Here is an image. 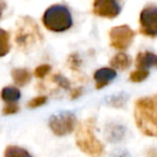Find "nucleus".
Instances as JSON below:
<instances>
[{
  "instance_id": "11",
  "label": "nucleus",
  "mask_w": 157,
  "mask_h": 157,
  "mask_svg": "<svg viewBox=\"0 0 157 157\" xmlns=\"http://www.w3.org/2000/svg\"><path fill=\"white\" fill-rule=\"evenodd\" d=\"M110 65L113 69L121 70V71H124L127 70L131 67L132 65V59L129 55H127L126 53L120 52L116 55H114L113 57L110 60Z\"/></svg>"
},
{
  "instance_id": "6",
  "label": "nucleus",
  "mask_w": 157,
  "mask_h": 157,
  "mask_svg": "<svg viewBox=\"0 0 157 157\" xmlns=\"http://www.w3.org/2000/svg\"><path fill=\"white\" fill-rule=\"evenodd\" d=\"M110 44L112 48L120 51H125L130 46L135 39L136 33L128 25L115 26L110 30Z\"/></svg>"
},
{
  "instance_id": "15",
  "label": "nucleus",
  "mask_w": 157,
  "mask_h": 157,
  "mask_svg": "<svg viewBox=\"0 0 157 157\" xmlns=\"http://www.w3.org/2000/svg\"><path fill=\"white\" fill-rule=\"evenodd\" d=\"M3 157H33V155L25 148L17 145H9L5 151Z\"/></svg>"
},
{
  "instance_id": "21",
  "label": "nucleus",
  "mask_w": 157,
  "mask_h": 157,
  "mask_svg": "<svg viewBox=\"0 0 157 157\" xmlns=\"http://www.w3.org/2000/svg\"><path fill=\"white\" fill-rule=\"evenodd\" d=\"M124 95H122V96H120V95H114V96H112L111 98L109 99V102L111 105H114V107H121V105H123L125 103V100H124Z\"/></svg>"
},
{
  "instance_id": "18",
  "label": "nucleus",
  "mask_w": 157,
  "mask_h": 157,
  "mask_svg": "<svg viewBox=\"0 0 157 157\" xmlns=\"http://www.w3.org/2000/svg\"><path fill=\"white\" fill-rule=\"evenodd\" d=\"M46 101H48V97H46V96L35 97V98H33L28 102V108H30V109H35V108L41 107V105H43Z\"/></svg>"
},
{
  "instance_id": "5",
  "label": "nucleus",
  "mask_w": 157,
  "mask_h": 157,
  "mask_svg": "<svg viewBox=\"0 0 157 157\" xmlns=\"http://www.w3.org/2000/svg\"><path fill=\"white\" fill-rule=\"evenodd\" d=\"M76 125H78L76 116L69 111L60 112L56 115H53L48 121L51 130L57 137L70 135L72 131L75 130Z\"/></svg>"
},
{
  "instance_id": "12",
  "label": "nucleus",
  "mask_w": 157,
  "mask_h": 157,
  "mask_svg": "<svg viewBox=\"0 0 157 157\" xmlns=\"http://www.w3.org/2000/svg\"><path fill=\"white\" fill-rule=\"evenodd\" d=\"M11 75L14 83L20 87L27 85L31 80V73L26 68H15L11 71Z\"/></svg>"
},
{
  "instance_id": "3",
  "label": "nucleus",
  "mask_w": 157,
  "mask_h": 157,
  "mask_svg": "<svg viewBox=\"0 0 157 157\" xmlns=\"http://www.w3.org/2000/svg\"><path fill=\"white\" fill-rule=\"evenodd\" d=\"M44 27L53 33H63L73 25L69 9L63 5H53L45 10L42 16Z\"/></svg>"
},
{
  "instance_id": "17",
  "label": "nucleus",
  "mask_w": 157,
  "mask_h": 157,
  "mask_svg": "<svg viewBox=\"0 0 157 157\" xmlns=\"http://www.w3.org/2000/svg\"><path fill=\"white\" fill-rule=\"evenodd\" d=\"M51 66L48 63H43V65L38 66L35 69V76L38 78H44L51 71Z\"/></svg>"
},
{
  "instance_id": "4",
  "label": "nucleus",
  "mask_w": 157,
  "mask_h": 157,
  "mask_svg": "<svg viewBox=\"0 0 157 157\" xmlns=\"http://www.w3.org/2000/svg\"><path fill=\"white\" fill-rule=\"evenodd\" d=\"M15 43L22 51H27L36 43L42 40L39 26L30 17H22L18 20L15 31Z\"/></svg>"
},
{
  "instance_id": "22",
  "label": "nucleus",
  "mask_w": 157,
  "mask_h": 157,
  "mask_svg": "<svg viewBox=\"0 0 157 157\" xmlns=\"http://www.w3.org/2000/svg\"><path fill=\"white\" fill-rule=\"evenodd\" d=\"M109 157H131L130 153L127 150H123V148H118L115 150L109 155Z\"/></svg>"
},
{
  "instance_id": "16",
  "label": "nucleus",
  "mask_w": 157,
  "mask_h": 157,
  "mask_svg": "<svg viewBox=\"0 0 157 157\" xmlns=\"http://www.w3.org/2000/svg\"><path fill=\"white\" fill-rule=\"evenodd\" d=\"M150 75V71L148 70L144 69H137L133 72H131L129 78H130L131 82H135V83H140V82L144 81L147 78V76Z\"/></svg>"
},
{
  "instance_id": "1",
  "label": "nucleus",
  "mask_w": 157,
  "mask_h": 157,
  "mask_svg": "<svg viewBox=\"0 0 157 157\" xmlns=\"http://www.w3.org/2000/svg\"><path fill=\"white\" fill-rule=\"evenodd\" d=\"M135 121L138 129L144 136L157 138V94L136 101Z\"/></svg>"
},
{
  "instance_id": "19",
  "label": "nucleus",
  "mask_w": 157,
  "mask_h": 157,
  "mask_svg": "<svg viewBox=\"0 0 157 157\" xmlns=\"http://www.w3.org/2000/svg\"><path fill=\"white\" fill-rule=\"evenodd\" d=\"M20 107H18L17 102L16 103H6V105L2 109V113L5 115H11V114H15L18 112Z\"/></svg>"
},
{
  "instance_id": "10",
  "label": "nucleus",
  "mask_w": 157,
  "mask_h": 157,
  "mask_svg": "<svg viewBox=\"0 0 157 157\" xmlns=\"http://www.w3.org/2000/svg\"><path fill=\"white\" fill-rule=\"evenodd\" d=\"M157 63V55L152 52H140L136 57V67L137 69L147 70Z\"/></svg>"
},
{
  "instance_id": "7",
  "label": "nucleus",
  "mask_w": 157,
  "mask_h": 157,
  "mask_svg": "<svg viewBox=\"0 0 157 157\" xmlns=\"http://www.w3.org/2000/svg\"><path fill=\"white\" fill-rule=\"evenodd\" d=\"M140 33L145 37H157V6L150 5L141 11L139 16Z\"/></svg>"
},
{
  "instance_id": "2",
  "label": "nucleus",
  "mask_w": 157,
  "mask_h": 157,
  "mask_svg": "<svg viewBox=\"0 0 157 157\" xmlns=\"http://www.w3.org/2000/svg\"><path fill=\"white\" fill-rule=\"evenodd\" d=\"M96 121L94 117L86 118L76 125L75 142L83 153L90 157H101L105 154V145L95 136Z\"/></svg>"
},
{
  "instance_id": "8",
  "label": "nucleus",
  "mask_w": 157,
  "mask_h": 157,
  "mask_svg": "<svg viewBox=\"0 0 157 157\" xmlns=\"http://www.w3.org/2000/svg\"><path fill=\"white\" fill-rule=\"evenodd\" d=\"M122 11L121 0H94L93 12L105 18H114Z\"/></svg>"
},
{
  "instance_id": "9",
  "label": "nucleus",
  "mask_w": 157,
  "mask_h": 157,
  "mask_svg": "<svg viewBox=\"0 0 157 157\" xmlns=\"http://www.w3.org/2000/svg\"><path fill=\"white\" fill-rule=\"evenodd\" d=\"M116 78V71L113 68H100V69L96 70L94 73V80L96 82V88L97 90H101L111 83L114 78Z\"/></svg>"
},
{
  "instance_id": "24",
  "label": "nucleus",
  "mask_w": 157,
  "mask_h": 157,
  "mask_svg": "<svg viewBox=\"0 0 157 157\" xmlns=\"http://www.w3.org/2000/svg\"><path fill=\"white\" fill-rule=\"evenodd\" d=\"M156 65H157V63H156Z\"/></svg>"
},
{
  "instance_id": "13",
  "label": "nucleus",
  "mask_w": 157,
  "mask_h": 157,
  "mask_svg": "<svg viewBox=\"0 0 157 157\" xmlns=\"http://www.w3.org/2000/svg\"><path fill=\"white\" fill-rule=\"evenodd\" d=\"M0 97L6 103H16L21 99V90L15 86H6L1 90Z\"/></svg>"
},
{
  "instance_id": "20",
  "label": "nucleus",
  "mask_w": 157,
  "mask_h": 157,
  "mask_svg": "<svg viewBox=\"0 0 157 157\" xmlns=\"http://www.w3.org/2000/svg\"><path fill=\"white\" fill-rule=\"evenodd\" d=\"M53 78H54V81L56 82V83L58 84L60 87H63V88H66V90H69L70 83H69V81H68L66 78L61 76L60 74H56V75H55Z\"/></svg>"
},
{
  "instance_id": "23",
  "label": "nucleus",
  "mask_w": 157,
  "mask_h": 157,
  "mask_svg": "<svg viewBox=\"0 0 157 157\" xmlns=\"http://www.w3.org/2000/svg\"><path fill=\"white\" fill-rule=\"evenodd\" d=\"M6 8H7V3H6V1L5 0H0V17L2 16Z\"/></svg>"
},
{
  "instance_id": "14",
  "label": "nucleus",
  "mask_w": 157,
  "mask_h": 157,
  "mask_svg": "<svg viewBox=\"0 0 157 157\" xmlns=\"http://www.w3.org/2000/svg\"><path fill=\"white\" fill-rule=\"evenodd\" d=\"M10 33L5 29L0 28V57H3L10 52Z\"/></svg>"
}]
</instances>
